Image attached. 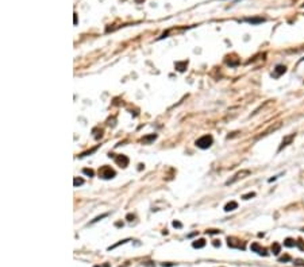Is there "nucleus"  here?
<instances>
[{
  "label": "nucleus",
  "instance_id": "5",
  "mask_svg": "<svg viewBox=\"0 0 304 267\" xmlns=\"http://www.w3.org/2000/svg\"><path fill=\"white\" fill-rule=\"evenodd\" d=\"M115 162L118 166L125 169V167H127V165H128V158L126 155H118V156H115Z\"/></svg>",
  "mask_w": 304,
  "mask_h": 267
},
{
  "label": "nucleus",
  "instance_id": "12",
  "mask_svg": "<svg viewBox=\"0 0 304 267\" xmlns=\"http://www.w3.org/2000/svg\"><path fill=\"white\" fill-rule=\"evenodd\" d=\"M188 66V61H182V62H176L174 64V67H176L179 72H184Z\"/></svg>",
  "mask_w": 304,
  "mask_h": 267
},
{
  "label": "nucleus",
  "instance_id": "10",
  "mask_svg": "<svg viewBox=\"0 0 304 267\" xmlns=\"http://www.w3.org/2000/svg\"><path fill=\"white\" fill-rule=\"evenodd\" d=\"M245 22L251 23V24H259V23L265 22V18H261V16H258V18H245Z\"/></svg>",
  "mask_w": 304,
  "mask_h": 267
},
{
  "label": "nucleus",
  "instance_id": "3",
  "mask_svg": "<svg viewBox=\"0 0 304 267\" xmlns=\"http://www.w3.org/2000/svg\"><path fill=\"white\" fill-rule=\"evenodd\" d=\"M249 175H250V170H241V172H238L233 178H230V179L226 182V185H233L237 181H239V179H243V178L249 177Z\"/></svg>",
  "mask_w": 304,
  "mask_h": 267
},
{
  "label": "nucleus",
  "instance_id": "7",
  "mask_svg": "<svg viewBox=\"0 0 304 267\" xmlns=\"http://www.w3.org/2000/svg\"><path fill=\"white\" fill-rule=\"evenodd\" d=\"M287 72V67L284 66V65H277V66L274 67V70H273L272 76L274 77V78H279L280 76H282V74Z\"/></svg>",
  "mask_w": 304,
  "mask_h": 267
},
{
  "label": "nucleus",
  "instance_id": "18",
  "mask_svg": "<svg viewBox=\"0 0 304 267\" xmlns=\"http://www.w3.org/2000/svg\"><path fill=\"white\" fill-rule=\"evenodd\" d=\"M253 197H256V193H254V192H250V193L243 194V196H242L243 200H250V198H253Z\"/></svg>",
  "mask_w": 304,
  "mask_h": 267
},
{
  "label": "nucleus",
  "instance_id": "6",
  "mask_svg": "<svg viewBox=\"0 0 304 267\" xmlns=\"http://www.w3.org/2000/svg\"><path fill=\"white\" fill-rule=\"evenodd\" d=\"M295 136H296V134H291V135H288V136H285L284 139H282V142H281V144H280V147H279V151H281L284 147H287L288 144H291L292 140L295 139Z\"/></svg>",
  "mask_w": 304,
  "mask_h": 267
},
{
  "label": "nucleus",
  "instance_id": "27",
  "mask_svg": "<svg viewBox=\"0 0 304 267\" xmlns=\"http://www.w3.org/2000/svg\"><path fill=\"white\" fill-rule=\"evenodd\" d=\"M295 264H296V266H303L304 261L303 259H296V261H295Z\"/></svg>",
  "mask_w": 304,
  "mask_h": 267
},
{
  "label": "nucleus",
  "instance_id": "1",
  "mask_svg": "<svg viewBox=\"0 0 304 267\" xmlns=\"http://www.w3.org/2000/svg\"><path fill=\"white\" fill-rule=\"evenodd\" d=\"M97 174H99L100 178H103V179H111V178H114L116 175L115 170L111 167V166H102V167L99 169V172H97Z\"/></svg>",
  "mask_w": 304,
  "mask_h": 267
},
{
  "label": "nucleus",
  "instance_id": "19",
  "mask_svg": "<svg viewBox=\"0 0 304 267\" xmlns=\"http://www.w3.org/2000/svg\"><path fill=\"white\" fill-rule=\"evenodd\" d=\"M83 184H84V179H83V178H77V177H76V178L73 179V185H74V186H80V185H83Z\"/></svg>",
  "mask_w": 304,
  "mask_h": 267
},
{
  "label": "nucleus",
  "instance_id": "17",
  "mask_svg": "<svg viewBox=\"0 0 304 267\" xmlns=\"http://www.w3.org/2000/svg\"><path fill=\"white\" fill-rule=\"evenodd\" d=\"M93 138L95 139H100V138L103 136V130H99V128H93Z\"/></svg>",
  "mask_w": 304,
  "mask_h": 267
},
{
  "label": "nucleus",
  "instance_id": "4",
  "mask_svg": "<svg viewBox=\"0 0 304 267\" xmlns=\"http://www.w3.org/2000/svg\"><path fill=\"white\" fill-rule=\"evenodd\" d=\"M227 244H228V247H231V248H242V250L245 248L243 242L237 238H227Z\"/></svg>",
  "mask_w": 304,
  "mask_h": 267
},
{
  "label": "nucleus",
  "instance_id": "24",
  "mask_svg": "<svg viewBox=\"0 0 304 267\" xmlns=\"http://www.w3.org/2000/svg\"><path fill=\"white\" fill-rule=\"evenodd\" d=\"M296 245L300 248L301 251H304V243H303V240H298V242H296Z\"/></svg>",
  "mask_w": 304,
  "mask_h": 267
},
{
  "label": "nucleus",
  "instance_id": "28",
  "mask_svg": "<svg viewBox=\"0 0 304 267\" xmlns=\"http://www.w3.org/2000/svg\"><path fill=\"white\" fill-rule=\"evenodd\" d=\"M173 227H176V228H181V222L180 221H173Z\"/></svg>",
  "mask_w": 304,
  "mask_h": 267
},
{
  "label": "nucleus",
  "instance_id": "34",
  "mask_svg": "<svg viewBox=\"0 0 304 267\" xmlns=\"http://www.w3.org/2000/svg\"><path fill=\"white\" fill-rule=\"evenodd\" d=\"M303 231H304V228H303Z\"/></svg>",
  "mask_w": 304,
  "mask_h": 267
},
{
  "label": "nucleus",
  "instance_id": "13",
  "mask_svg": "<svg viewBox=\"0 0 304 267\" xmlns=\"http://www.w3.org/2000/svg\"><path fill=\"white\" fill-rule=\"evenodd\" d=\"M157 139V135L156 134H151V135H147V136H143L141 139L142 143H150V142H153V140Z\"/></svg>",
  "mask_w": 304,
  "mask_h": 267
},
{
  "label": "nucleus",
  "instance_id": "23",
  "mask_svg": "<svg viewBox=\"0 0 304 267\" xmlns=\"http://www.w3.org/2000/svg\"><path fill=\"white\" fill-rule=\"evenodd\" d=\"M280 262H288V261H291V256H289V255H284V256H281L279 259Z\"/></svg>",
  "mask_w": 304,
  "mask_h": 267
},
{
  "label": "nucleus",
  "instance_id": "14",
  "mask_svg": "<svg viewBox=\"0 0 304 267\" xmlns=\"http://www.w3.org/2000/svg\"><path fill=\"white\" fill-rule=\"evenodd\" d=\"M193 248H203L205 245V240L204 239H199V240H195V242L192 243Z\"/></svg>",
  "mask_w": 304,
  "mask_h": 267
},
{
  "label": "nucleus",
  "instance_id": "20",
  "mask_svg": "<svg viewBox=\"0 0 304 267\" xmlns=\"http://www.w3.org/2000/svg\"><path fill=\"white\" fill-rule=\"evenodd\" d=\"M97 150V147H95V149H92V150H89V151H85V153H81L80 155V158H83V156H86V155H89V154H92V153H95V151H96Z\"/></svg>",
  "mask_w": 304,
  "mask_h": 267
},
{
  "label": "nucleus",
  "instance_id": "9",
  "mask_svg": "<svg viewBox=\"0 0 304 267\" xmlns=\"http://www.w3.org/2000/svg\"><path fill=\"white\" fill-rule=\"evenodd\" d=\"M251 250H253V251H256V252H258L259 255H264V256H266V255H268L266 250H265V248H262V247H259L258 243H253V244H251Z\"/></svg>",
  "mask_w": 304,
  "mask_h": 267
},
{
  "label": "nucleus",
  "instance_id": "33",
  "mask_svg": "<svg viewBox=\"0 0 304 267\" xmlns=\"http://www.w3.org/2000/svg\"><path fill=\"white\" fill-rule=\"evenodd\" d=\"M301 7H304V3H303V4H301Z\"/></svg>",
  "mask_w": 304,
  "mask_h": 267
},
{
  "label": "nucleus",
  "instance_id": "11",
  "mask_svg": "<svg viewBox=\"0 0 304 267\" xmlns=\"http://www.w3.org/2000/svg\"><path fill=\"white\" fill-rule=\"evenodd\" d=\"M238 208V202L237 201H230L224 205V212H231V210H235Z\"/></svg>",
  "mask_w": 304,
  "mask_h": 267
},
{
  "label": "nucleus",
  "instance_id": "15",
  "mask_svg": "<svg viewBox=\"0 0 304 267\" xmlns=\"http://www.w3.org/2000/svg\"><path fill=\"white\" fill-rule=\"evenodd\" d=\"M284 245L285 247H295V245H296V242H295L293 239L288 238V239H285L284 240Z\"/></svg>",
  "mask_w": 304,
  "mask_h": 267
},
{
  "label": "nucleus",
  "instance_id": "26",
  "mask_svg": "<svg viewBox=\"0 0 304 267\" xmlns=\"http://www.w3.org/2000/svg\"><path fill=\"white\" fill-rule=\"evenodd\" d=\"M108 215L107 213H104V215H102V216H99V217H96L95 220H92V222H96V221H99V220H102V219H104V217H107Z\"/></svg>",
  "mask_w": 304,
  "mask_h": 267
},
{
  "label": "nucleus",
  "instance_id": "31",
  "mask_svg": "<svg viewBox=\"0 0 304 267\" xmlns=\"http://www.w3.org/2000/svg\"><path fill=\"white\" fill-rule=\"evenodd\" d=\"M95 267H109V264L106 263V264H103V266H95Z\"/></svg>",
  "mask_w": 304,
  "mask_h": 267
},
{
  "label": "nucleus",
  "instance_id": "8",
  "mask_svg": "<svg viewBox=\"0 0 304 267\" xmlns=\"http://www.w3.org/2000/svg\"><path fill=\"white\" fill-rule=\"evenodd\" d=\"M280 127H281V123H277V124H276V126H272V127H269L268 130H266V131H264V132L261 134V135H259V136H258V139H259V138H262V136H266V135H269V134H270V132H274V131H276V130H279Z\"/></svg>",
  "mask_w": 304,
  "mask_h": 267
},
{
  "label": "nucleus",
  "instance_id": "30",
  "mask_svg": "<svg viewBox=\"0 0 304 267\" xmlns=\"http://www.w3.org/2000/svg\"><path fill=\"white\" fill-rule=\"evenodd\" d=\"M212 244H214L215 247H220V242H219V240H214V243H212Z\"/></svg>",
  "mask_w": 304,
  "mask_h": 267
},
{
  "label": "nucleus",
  "instance_id": "25",
  "mask_svg": "<svg viewBox=\"0 0 304 267\" xmlns=\"http://www.w3.org/2000/svg\"><path fill=\"white\" fill-rule=\"evenodd\" d=\"M205 232H207V233H210V235H214V233H219V232H220V231H218V229H207Z\"/></svg>",
  "mask_w": 304,
  "mask_h": 267
},
{
  "label": "nucleus",
  "instance_id": "16",
  "mask_svg": "<svg viewBox=\"0 0 304 267\" xmlns=\"http://www.w3.org/2000/svg\"><path fill=\"white\" fill-rule=\"evenodd\" d=\"M280 250H281V247H280L279 243H273L272 244V252L274 255H279L280 254Z\"/></svg>",
  "mask_w": 304,
  "mask_h": 267
},
{
  "label": "nucleus",
  "instance_id": "21",
  "mask_svg": "<svg viewBox=\"0 0 304 267\" xmlns=\"http://www.w3.org/2000/svg\"><path fill=\"white\" fill-rule=\"evenodd\" d=\"M83 173L85 175H88V177H93V174H95L93 170H91V169H83Z\"/></svg>",
  "mask_w": 304,
  "mask_h": 267
},
{
  "label": "nucleus",
  "instance_id": "29",
  "mask_svg": "<svg viewBox=\"0 0 304 267\" xmlns=\"http://www.w3.org/2000/svg\"><path fill=\"white\" fill-rule=\"evenodd\" d=\"M134 215H131V213H130V215H127V216H126V219L128 220V221H133V220H134Z\"/></svg>",
  "mask_w": 304,
  "mask_h": 267
},
{
  "label": "nucleus",
  "instance_id": "2",
  "mask_svg": "<svg viewBox=\"0 0 304 267\" xmlns=\"http://www.w3.org/2000/svg\"><path fill=\"white\" fill-rule=\"evenodd\" d=\"M212 143H214V138H212L211 135H204V136L199 138V139L196 140V146L202 150L210 149V147L212 146Z\"/></svg>",
  "mask_w": 304,
  "mask_h": 267
},
{
  "label": "nucleus",
  "instance_id": "22",
  "mask_svg": "<svg viewBox=\"0 0 304 267\" xmlns=\"http://www.w3.org/2000/svg\"><path fill=\"white\" fill-rule=\"evenodd\" d=\"M127 242H130V239H126V240H122V242H119V243H116V244H114L112 247H109L108 250H112V248H115V247H118V245H120V244H125V243H127Z\"/></svg>",
  "mask_w": 304,
  "mask_h": 267
},
{
  "label": "nucleus",
  "instance_id": "32",
  "mask_svg": "<svg viewBox=\"0 0 304 267\" xmlns=\"http://www.w3.org/2000/svg\"><path fill=\"white\" fill-rule=\"evenodd\" d=\"M74 24H77V14H74Z\"/></svg>",
  "mask_w": 304,
  "mask_h": 267
}]
</instances>
